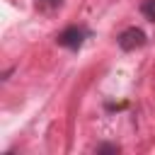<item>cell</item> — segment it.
I'll list each match as a JSON object with an SVG mask.
<instances>
[{"label":"cell","instance_id":"4","mask_svg":"<svg viewBox=\"0 0 155 155\" xmlns=\"http://www.w3.org/2000/svg\"><path fill=\"white\" fill-rule=\"evenodd\" d=\"M61 2L63 0H36V7L39 10H56V7H61Z\"/></svg>","mask_w":155,"mask_h":155},{"label":"cell","instance_id":"1","mask_svg":"<svg viewBox=\"0 0 155 155\" xmlns=\"http://www.w3.org/2000/svg\"><path fill=\"white\" fill-rule=\"evenodd\" d=\"M145 34H143V29H138V27H128V29H124L121 34H119V39H116V44H119V48L121 51H136V48H140V46H145Z\"/></svg>","mask_w":155,"mask_h":155},{"label":"cell","instance_id":"3","mask_svg":"<svg viewBox=\"0 0 155 155\" xmlns=\"http://www.w3.org/2000/svg\"><path fill=\"white\" fill-rule=\"evenodd\" d=\"M140 12H143L150 22H155V0H145V2L140 5Z\"/></svg>","mask_w":155,"mask_h":155},{"label":"cell","instance_id":"2","mask_svg":"<svg viewBox=\"0 0 155 155\" xmlns=\"http://www.w3.org/2000/svg\"><path fill=\"white\" fill-rule=\"evenodd\" d=\"M85 36H87V31L82 29V27H68V29H63L58 36H56V41H58V46H65V48H70V51H78L80 46H82V41H85Z\"/></svg>","mask_w":155,"mask_h":155},{"label":"cell","instance_id":"5","mask_svg":"<svg viewBox=\"0 0 155 155\" xmlns=\"http://www.w3.org/2000/svg\"><path fill=\"white\" fill-rule=\"evenodd\" d=\"M97 153H119V145L104 143V145H97Z\"/></svg>","mask_w":155,"mask_h":155}]
</instances>
